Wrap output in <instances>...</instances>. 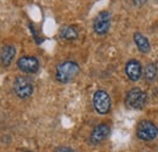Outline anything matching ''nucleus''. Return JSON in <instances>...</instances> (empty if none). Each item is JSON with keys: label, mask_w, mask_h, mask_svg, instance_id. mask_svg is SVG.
I'll list each match as a JSON object with an SVG mask.
<instances>
[{"label": "nucleus", "mask_w": 158, "mask_h": 152, "mask_svg": "<svg viewBox=\"0 0 158 152\" xmlns=\"http://www.w3.org/2000/svg\"><path fill=\"white\" fill-rule=\"evenodd\" d=\"M79 71H80V68H79V65L77 62H74V61H64V62H61L56 67L55 78L61 84H67L74 77L78 76Z\"/></svg>", "instance_id": "f257e3e1"}, {"label": "nucleus", "mask_w": 158, "mask_h": 152, "mask_svg": "<svg viewBox=\"0 0 158 152\" xmlns=\"http://www.w3.org/2000/svg\"><path fill=\"white\" fill-rule=\"evenodd\" d=\"M146 102H147V94L139 88H133L127 93L125 103L130 108L140 110L146 105Z\"/></svg>", "instance_id": "f03ea898"}, {"label": "nucleus", "mask_w": 158, "mask_h": 152, "mask_svg": "<svg viewBox=\"0 0 158 152\" xmlns=\"http://www.w3.org/2000/svg\"><path fill=\"white\" fill-rule=\"evenodd\" d=\"M93 105L99 114H107L111 111V97L105 90H96L93 96Z\"/></svg>", "instance_id": "7ed1b4c3"}, {"label": "nucleus", "mask_w": 158, "mask_h": 152, "mask_svg": "<svg viewBox=\"0 0 158 152\" xmlns=\"http://www.w3.org/2000/svg\"><path fill=\"white\" fill-rule=\"evenodd\" d=\"M136 135L140 140L151 141L156 139L158 135L157 125L151 120H141L136 128Z\"/></svg>", "instance_id": "20e7f679"}, {"label": "nucleus", "mask_w": 158, "mask_h": 152, "mask_svg": "<svg viewBox=\"0 0 158 152\" xmlns=\"http://www.w3.org/2000/svg\"><path fill=\"white\" fill-rule=\"evenodd\" d=\"M14 90H15V94L20 99H28L29 96H32L34 88H33L32 80L29 78L20 76L14 82Z\"/></svg>", "instance_id": "39448f33"}, {"label": "nucleus", "mask_w": 158, "mask_h": 152, "mask_svg": "<svg viewBox=\"0 0 158 152\" xmlns=\"http://www.w3.org/2000/svg\"><path fill=\"white\" fill-rule=\"evenodd\" d=\"M111 27V14L108 11H101L94 19V31L99 36H105Z\"/></svg>", "instance_id": "423d86ee"}, {"label": "nucleus", "mask_w": 158, "mask_h": 152, "mask_svg": "<svg viewBox=\"0 0 158 152\" xmlns=\"http://www.w3.org/2000/svg\"><path fill=\"white\" fill-rule=\"evenodd\" d=\"M17 67L23 73H37L39 71V61L34 56H22L17 61Z\"/></svg>", "instance_id": "0eeeda50"}, {"label": "nucleus", "mask_w": 158, "mask_h": 152, "mask_svg": "<svg viewBox=\"0 0 158 152\" xmlns=\"http://www.w3.org/2000/svg\"><path fill=\"white\" fill-rule=\"evenodd\" d=\"M125 74L131 82H138L142 76V66L138 60H130L125 65Z\"/></svg>", "instance_id": "6e6552de"}, {"label": "nucleus", "mask_w": 158, "mask_h": 152, "mask_svg": "<svg viewBox=\"0 0 158 152\" xmlns=\"http://www.w3.org/2000/svg\"><path fill=\"white\" fill-rule=\"evenodd\" d=\"M111 133V128L108 124L106 123H101L99 125H96L94 128V130L91 132V135H90V141L95 145H98L100 142H102L108 135Z\"/></svg>", "instance_id": "1a4fd4ad"}, {"label": "nucleus", "mask_w": 158, "mask_h": 152, "mask_svg": "<svg viewBox=\"0 0 158 152\" xmlns=\"http://www.w3.org/2000/svg\"><path fill=\"white\" fill-rule=\"evenodd\" d=\"M16 55V48L12 44H6L0 51V63L2 67H9Z\"/></svg>", "instance_id": "9d476101"}, {"label": "nucleus", "mask_w": 158, "mask_h": 152, "mask_svg": "<svg viewBox=\"0 0 158 152\" xmlns=\"http://www.w3.org/2000/svg\"><path fill=\"white\" fill-rule=\"evenodd\" d=\"M134 43L136 44V48L139 49V51L140 53H142V54H147V53H150V50H151V45H150V41H148V39L146 38L143 34H141V33H134Z\"/></svg>", "instance_id": "9b49d317"}, {"label": "nucleus", "mask_w": 158, "mask_h": 152, "mask_svg": "<svg viewBox=\"0 0 158 152\" xmlns=\"http://www.w3.org/2000/svg\"><path fill=\"white\" fill-rule=\"evenodd\" d=\"M60 37L64 40H74L78 38V29L74 26H63L60 29Z\"/></svg>", "instance_id": "f8f14e48"}, {"label": "nucleus", "mask_w": 158, "mask_h": 152, "mask_svg": "<svg viewBox=\"0 0 158 152\" xmlns=\"http://www.w3.org/2000/svg\"><path fill=\"white\" fill-rule=\"evenodd\" d=\"M143 77L146 80L151 82L156 77H157V66L155 63H148L146 65L145 67V71H143Z\"/></svg>", "instance_id": "ddd939ff"}, {"label": "nucleus", "mask_w": 158, "mask_h": 152, "mask_svg": "<svg viewBox=\"0 0 158 152\" xmlns=\"http://www.w3.org/2000/svg\"><path fill=\"white\" fill-rule=\"evenodd\" d=\"M55 152H76V151H73L72 149H68V147H60Z\"/></svg>", "instance_id": "4468645a"}, {"label": "nucleus", "mask_w": 158, "mask_h": 152, "mask_svg": "<svg viewBox=\"0 0 158 152\" xmlns=\"http://www.w3.org/2000/svg\"><path fill=\"white\" fill-rule=\"evenodd\" d=\"M26 152H31V151H26Z\"/></svg>", "instance_id": "2eb2a0df"}]
</instances>
